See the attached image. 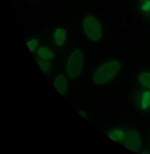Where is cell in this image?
<instances>
[{"label":"cell","mask_w":150,"mask_h":154,"mask_svg":"<svg viewBox=\"0 0 150 154\" xmlns=\"http://www.w3.org/2000/svg\"><path fill=\"white\" fill-rule=\"evenodd\" d=\"M121 68V64L118 60H111L103 63L94 72L93 82L97 84L106 83L118 73Z\"/></svg>","instance_id":"6da1fadb"},{"label":"cell","mask_w":150,"mask_h":154,"mask_svg":"<svg viewBox=\"0 0 150 154\" xmlns=\"http://www.w3.org/2000/svg\"><path fill=\"white\" fill-rule=\"evenodd\" d=\"M84 66V57L79 49L74 50L70 55L67 64L66 69L71 79H75L81 74Z\"/></svg>","instance_id":"7a4b0ae2"},{"label":"cell","mask_w":150,"mask_h":154,"mask_svg":"<svg viewBox=\"0 0 150 154\" xmlns=\"http://www.w3.org/2000/svg\"><path fill=\"white\" fill-rule=\"evenodd\" d=\"M83 29L88 38L93 42L100 40L102 36V28L100 23L93 16H87L82 23Z\"/></svg>","instance_id":"3957f363"},{"label":"cell","mask_w":150,"mask_h":154,"mask_svg":"<svg viewBox=\"0 0 150 154\" xmlns=\"http://www.w3.org/2000/svg\"><path fill=\"white\" fill-rule=\"evenodd\" d=\"M123 143L129 150L136 153L140 152L142 140L140 134L136 130L132 129L125 133Z\"/></svg>","instance_id":"277c9868"},{"label":"cell","mask_w":150,"mask_h":154,"mask_svg":"<svg viewBox=\"0 0 150 154\" xmlns=\"http://www.w3.org/2000/svg\"><path fill=\"white\" fill-rule=\"evenodd\" d=\"M136 105L142 110H148L150 109V90L145 88L138 92L136 97Z\"/></svg>","instance_id":"5b68a950"},{"label":"cell","mask_w":150,"mask_h":154,"mask_svg":"<svg viewBox=\"0 0 150 154\" xmlns=\"http://www.w3.org/2000/svg\"><path fill=\"white\" fill-rule=\"evenodd\" d=\"M53 86L62 95H64L67 90L68 83L66 77L63 74H60L55 77Z\"/></svg>","instance_id":"8992f818"},{"label":"cell","mask_w":150,"mask_h":154,"mask_svg":"<svg viewBox=\"0 0 150 154\" xmlns=\"http://www.w3.org/2000/svg\"><path fill=\"white\" fill-rule=\"evenodd\" d=\"M125 133L121 129L115 128L109 131L107 133V135L111 140L119 143H123L124 140Z\"/></svg>","instance_id":"52a82bcc"},{"label":"cell","mask_w":150,"mask_h":154,"mask_svg":"<svg viewBox=\"0 0 150 154\" xmlns=\"http://www.w3.org/2000/svg\"><path fill=\"white\" fill-rule=\"evenodd\" d=\"M66 39V31L62 28H57L54 32V41L56 45L62 46Z\"/></svg>","instance_id":"ba28073f"},{"label":"cell","mask_w":150,"mask_h":154,"mask_svg":"<svg viewBox=\"0 0 150 154\" xmlns=\"http://www.w3.org/2000/svg\"><path fill=\"white\" fill-rule=\"evenodd\" d=\"M37 56L40 58L47 60L53 59L55 57V54L50 49H48L46 47L42 46L40 47V49L38 50Z\"/></svg>","instance_id":"9c48e42d"},{"label":"cell","mask_w":150,"mask_h":154,"mask_svg":"<svg viewBox=\"0 0 150 154\" xmlns=\"http://www.w3.org/2000/svg\"><path fill=\"white\" fill-rule=\"evenodd\" d=\"M138 81L145 88L150 90V72H144L138 76Z\"/></svg>","instance_id":"30bf717a"},{"label":"cell","mask_w":150,"mask_h":154,"mask_svg":"<svg viewBox=\"0 0 150 154\" xmlns=\"http://www.w3.org/2000/svg\"><path fill=\"white\" fill-rule=\"evenodd\" d=\"M37 62L38 66H40V69L43 73H46L49 70H50V67H51L50 63L48 62L47 61H46L45 60H43L41 58L37 59Z\"/></svg>","instance_id":"8fae6325"},{"label":"cell","mask_w":150,"mask_h":154,"mask_svg":"<svg viewBox=\"0 0 150 154\" xmlns=\"http://www.w3.org/2000/svg\"><path fill=\"white\" fill-rule=\"evenodd\" d=\"M27 46L31 52H34L38 48V41L37 39H31V41L27 42Z\"/></svg>","instance_id":"7c38bea8"},{"label":"cell","mask_w":150,"mask_h":154,"mask_svg":"<svg viewBox=\"0 0 150 154\" xmlns=\"http://www.w3.org/2000/svg\"><path fill=\"white\" fill-rule=\"evenodd\" d=\"M144 10H148L150 9V1L147 2L145 4H144Z\"/></svg>","instance_id":"4fadbf2b"}]
</instances>
